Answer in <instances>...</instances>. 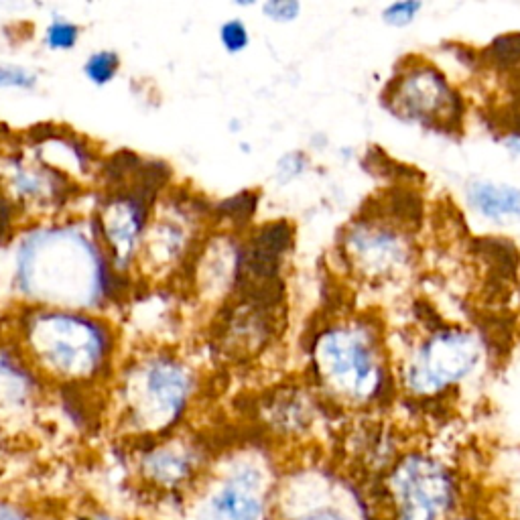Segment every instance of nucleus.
I'll return each mask as SVG.
<instances>
[{
    "label": "nucleus",
    "mask_w": 520,
    "mask_h": 520,
    "mask_svg": "<svg viewBox=\"0 0 520 520\" xmlns=\"http://www.w3.org/2000/svg\"><path fill=\"white\" fill-rule=\"evenodd\" d=\"M307 167H309L307 155L301 151H291L279 159L275 173L279 183H291L297 177H301L307 171Z\"/></svg>",
    "instance_id": "26"
},
{
    "label": "nucleus",
    "mask_w": 520,
    "mask_h": 520,
    "mask_svg": "<svg viewBox=\"0 0 520 520\" xmlns=\"http://www.w3.org/2000/svg\"><path fill=\"white\" fill-rule=\"evenodd\" d=\"M37 86V74L25 65L0 61V90H33Z\"/></svg>",
    "instance_id": "23"
},
{
    "label": "nucleus",
    "mask_w": 520,
    "mask_h": 520,
    "mask_svg": "<svg viewBox=\"0 0 520 520\" xmlns=\"http://www.w3.org/2000/svg\"><path fill=\"white\" fill-rule=\"evenodd\" d=\"M173 185V169L161 159L133 151L104 155L90 214L118 275L135 279L155 208Z\"/></svg>",
    "instance_id": "4"
},
{
    "label": "nucleus",
    "mask_w": 520,
    "mask_h": 520,
    "mask_svg": "<svg viewBox=\"0 0 520 520\" xmlns=\"http://www.w3.org/2000/svg\"><path fill=\"white\" fill-rule=\"evenodd\" d=\"M388 108L425 126L458 128L462 104L447 80L431 65H415L388 86Z\"/></svg>",
    "instance_id": "12"
},
{
    "label": "nucleus",
    "mask_w": 520,
    "mask_h": 520,
    "mask_svg": "<svg viewBox=\"0 0 520 520\" xmlns=\"http://www.w3.org/2000/svg\"><path fill=\"white\" fill-rule=\"evenodd\" d=\"M137 289L116 273L90 212L27 222L0 246V305L110 313Z\"/></svg>",
    "instance_id": "1"
},
{
    "label": "nucleus",
    "mask_w": 520,
    "mask_h": 520,
    "mask_svg": "<svg viewBox=\"0 0 520 520\" xmlns=\"http://www.w3.org/2000/svg\"><path fill=\"white\" fill-rule=\"evenodd\" d=\"M0 191L27 222H37L78 212L90 189L51 167L21 139L0 147Z\"/></svg>",
    "instance_id": "8"
},
{
    "label": "nucleus",
    "mask_w": 520,
    "mask_h": 520,
    "mask_svg": "<svg viewBox=\"0 0 520 520\" xmlns=\"http://www.w3.org/2000/svg\"><path fill=\"white\" fill-rule=\"evenodd\" d=\"M49 386L108 388L126 348L110 313L65 307L11 309L9 332Z\"/></svg>",
    "instance_id": "2"
},
{
    "label": "nucleus",
    "mask_w": 520,
    "mask_h": 520,
    "mask_svg": "<svg viewBox=\"0 0 520 520\" xmlns=\"http://www.w3.org/2000/svg\"><path fill=\"white\" fill-rule=\"evenodd\" d=\"M293 248L295 226L289 220L279 218L254 224L242 234L240 287L285 285V265Z\"/></svg>",
    "instance_id": "14"
},
{
    "label": "nucleus",
    "mask_w": 520,
    "mask_h": 520,
    "mask_svg": "<svg viewBox=\"0 0 520 520\" xmlns=\"http://www.w3.org/2000/svg\"><path fill=\"white\" fill-rule=\"evenodd\" d=\"M260 11H263L265 19L285 25L297 21L301 15V3L297 0H267V3L260 5Z\"/></svg>",
    "instance_id": "25"
},
{
    "label": "nucleus",
    "mask_w": 520,
    "mask_h": 520,
    "mask_svg": "<svg viewBox=\"0 0 520 520\" xmlns=\"http://www.w3.org/2000/svg\"><path fill=\"white\" fill-rule=\"evenodd\" d=\"M260 210V191L258 189H242L238 193L228 195L220 202H212V218L214 226L220 230L246 234L256 222V214Z\"/></svg>",
    "instance_id": "19"
},
{
    "label": "nucleus",
    "mask_w": 520,
    "mask_h": 520,
    "mask_svg": "<svg viewBox=\"0 0 520 520\" xmlns=\"http://www.w3.org/2000/svg\"><path fill=\"white\" fill-rule=\"evenodd\" d=\"M21 139L51 167L94 191L104 153L92 139L80 135L74 128L57 124L33 126Z\"/></svg>",
    "instance_id": "13"
},
{
    "label": "nucleus",
    "mask_w": 520,
    "mask_h": 520,
    "mask_svg": "<svg viewBox=\"0 0 520 520\" xmlns=\"http://www.w3.org/2000/svg\"><path fill=\"white\" fill-rule=\"evenodd\" d=\"M218 37H220V43H222L224 51L230 53V55H240L250 45V29L238 17L224 21L220 25V29H218Z\"/></svg>",
    "instance_id": "22"
},
{
    "label": "nucleus",
    "mask_w": 520,
    "mask_h": 520,
    "mask_svg": "<svg viewBox=\"0 0 520 520\" xmlns=\"http://www.w3.org/2000/svg\"><path fill=\"white\" fill-rule=\"evenodd\" d=\"M285 285L240 287L210 315L208 342L228 364H250L263 358L279 340L285 321Z\"/></svg>",
    "instance_id": "7"
},
{
    "label": "nucleus",
    "mask_w": 520,
    "mask_h": 520,
    "mask_svg": "<svg viewBox=\"0 0 520 520\" xmlns=\"http://www.w3.org/2000/svg\"><path fill=\"white\" fill-rule=\"evenodd\" d=\"M82 27L65 17H53L43 29V45L49 51L68 53L80 45Z\"/></svg>",
    "instance_id": "21"
},
{
    "label": "nucleus",
    "mask_w": 520,
    "mask_h": 520,
    "mask_svg": "<svg viewBox=\"0 0 520 520\" xmlns=\"http://www.w3.org/2000/svg\"><path fill=\"white\" fill-rule=\"evenodd\" d=\"M49 384L31 366L15 340L0 338V413H25L41 403Z\"/></svg>",
    "instance_id": "16"
},
{
    "label": "nucleus",
    "mask_w": 520,
    "mask_h": 520,
    "mask_svg": "<svg viewBox=\"0 0 520 520\" xmlns=\"http://www.w3.org/2000/svg\"><path fill=\"white\" fill-rule=\"evenodd\" d=\"M212 230V202L206 195L185 183L169 187L145 234L137 283L175 287Z\"/></svg>",
    "instance_id": "5"
},
{
    "label": "nucleus",
    "mask_w": 520,
    "mask_h": 520,
    "mask_svg": "<svg viewBox=\"0 0 520 520\" xmlns=\"http://www.w3.org/2000/svg\"><path fill=\"white\" fill-rule=\"evenodd\" d=\"M263 409L275 421L273 425L283 431H301L311 423V401L295 386L275 388L263 403Z\"/></svg>",
    "instance_id": "18"
},
{
    "label": "nucleus",
    "mask_w": 520,
    "mask_h": 520,
    "mask_svg": "<svg viewBox=\"0 0 520 520\" xmlns=\"http://www.w3.org/2000/svg\"><path fill=\"white\" fill-rule=\"evenodd\" d=\"M423 9L421 3H413V0H407V3H395L384 9V21L388 25H395V27H405L409 25L417 13Z\"/></svg>",
    "instance_id": "27"
},
{
    "label": "nucleus",
    "mask_w": 520,
    "mask_h": 520,
    "mask_svg": "<svg viewBox=\"0 0 520 520\" xmlns=\"http://www.w3.org/2000/svg\"><path fill=\"white\" fill-rule=\"evenodd\" d=\"M309 368L315 386L340 405H370L384 393L382 356L364 323L332 321L323 325L309 344Z\"/></svg>",
    "instance_id": "6"
},
{
    "label": "nucleus",
    "mask_w": 520,
    "mask_h": 520,
    "mask_svg": "<svg viewBox=\"0 0 520 520\" xmlns=\"http://www.w3.org/2000/svg\"><path fill=\"white\" fill-rule=\"evenodd\" d=\"M449 520H480V518H476V516H451Z\"/></svg>",
    "instance_id": "29"
},
{
    "label": "nucleus",
    "mask_w": 520,
    "mask_h": 520,
    "mask_svg": "<svg viewBox=\"0 0 520 520\" xmlns=\"http://www.w3.org/2000/svg\"><path fill=\"white\" fill-rule=\"evenodd\" d=\"M480 362V342L466 330H437L405 368V386L419 397L443 393Z\"/></svg>",
    "instance_id": "11"
},
{
    "label": "nucleus",
    "mask_w": 520,
    "mask_h": 520,
    "mask_svg": "<svg viewBox=\"0 0 520 520\" xmlns=\"http://www.w3.org/2000/svg\"><path fill=\"white\" fill-rule=\"evenodd\" d=\"M342 254L346 263L362 277L378 279L399 269L407 256V242L393 228L370 218H360L344 230Z\"/></svg>",
    "instance_id": "15"
},
{
    "label": "nucleus",
    "mask_w": 520,
    "mask_h": 520,
    "mask_svg": "<svg viewBox=\"0 0 520 520\" xmlns=\"http://www.w3.org/2000/svg\"><path fill=\"white\" fill-rule=\"evenodd\" d=\"M470 204L488 220H520V189L510 185L478 181L470 187Z\"/></svg>",
    "instance_id": "17"
},
{
    "label": "nucleus",
    "mask_w": 520,
    "mask_h": 520,
    "mask_svg": "<svg viewBox=\"0 0 520 520\" xmlns=\"http://www.w3.org/2000/svg\"><path fill=\"white\" fill-rule=\"evenodd\" d=\"M240 275L242 234L214 226L175 287L185 293L193 305L212 315L236 295Z\"/></svg>",
    "instance_id": "10"
},
{
    "label": "nucleus",
    "mask_w": 520,
    "mask_h": 520,
    "mask_svg": "<svg viewBox=\"0 0 520 520\" xmlns=\"http://www.w3.org/2000/svg\"><path fill=\"white\" fill-rule=\"evenodd\" d=\"M27 224L19 208L0 191V246L13 240V236Z\"/></svg>",
    "instance_id": "24"
},
{
    "label": "nucleus",
    "mask_w": 520,
    "mask_h": 520,
    "mask_svg": "<svg viewBox=\"0 0 520 520\" xmlns=\"http://www.w3.org/2000/svg\"><path fill=\"white\" fill-rule=\"evenodd\" d=\"M388 520H449L458 506L453 472L425 453H407L382 484Z\"/></svg>",
    "instance_id": "9"
},
{
    "label": "nucleus",
    "mask_w": 520,
    "mask_h": 520,
    "mask_svg": "<svg viewBox=\"0 0 520 520\" xmlns=\"http://www.w3.org/2000/svg\"><path fill=\"white\" fill-rule=\"evenodd\" d=\"M206 374L181 346L128 350L108 388L106 403L120 423L139 435L173 431L200 401Z\"/></svg>",
    "instance_id": "3"
},
{
    "label": "nucleus",
    "mask_w": 520,
    "mask_h": 520,
    "mask_svg": "<svg viewBox=\"0 0 520 520\" xmlns=\"http://www.w3.org/2000/svg\"><path fill=\"white\" fill-rule=\"evenodd\" d=\"M9 317H11V309L0 305V338L7 336V332H9Z\"/></svg>",
    "instance_id": "28"
},
{
    "label": "nucleus",
    "mask_w": 520,
    "mask_h": 520,
    "mask_svg": "<svg viewBox=\"0 0 520 520\" xmlns=\"http://www.w3.org/2000/svg\"><path fill=\"white\" fill-rule=\"evenodd\" d=\"M122 70V57L114 49H96L86 55L82 63V74L84 78L96 86L104 88L112 84Z\"/></svg>",
    "instance_id": "20"
}]
</instances>
